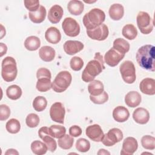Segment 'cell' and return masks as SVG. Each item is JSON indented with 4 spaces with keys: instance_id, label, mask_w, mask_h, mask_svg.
<instances>
[{
    "instance_id": "11",
    "label": "cell",
    "mask_w": 155,
    "mask_h": 155,
    "mask_svg": "<svg viewBox=\"0 0 155 155\" xmlns=\"http://www.w3.org/2000/svg\"><path fill=\"white\" fill-rule=\"evenodd\" d=\"M39 137L43 140V142L47 145L48 150L54 152L57 148V143L56 140L51 136L49 128L47 127H42L38 131Z\"/></svg>"
},
{
    "instance_id": "33",
    "label": "cell",
    "mask_w": 155,
    "mask_h": 155,
    "mask_svg": "<svg viewBox=\"0 0 155 155\" xmlns=\"http://www.w3.org/2000/svg\"><path fill=\"white\" fill-rule=\"evenodd\" d=\"M22 91L18 85H12L6 90L7 96L12 100H17L21 97Z\"/></svg>"
},
{
    "instance_id": "13",
    "label": "cell",
    "mask_w": 155,
    "mask_h": 155,
    "mask_svg": "<svg viewBox=\"0 0 155 155\" xmlns=\"http://www.w3.org/2000/svg\"><path fill=\"white\" fill-rule=\"evenodd\" d=\"M125 56V54L121 53L113 47L106 52L104 56L105 62L110 67L116 66Z\"/></svg>"
},
{
    "instance_id": "28",
    "label": "cell",
    "mask_w": 155,
    "mask_h": 155,
    "mask_svg": "<svg viewBox=\"0 0 155 155\" xmlns=\"http://www.w3.org/2000/svg\"><path fill=\"white\" fill-rule=\"evenodd\" d=\"M41 45V41L39 38L35 36H30L27 37L24 41V46L27 50L35 51L37 50Z\"/></svg>"
},
{
    "instance_id": "37",
    "label": "cell",
    "mask_w": 155,
    "mask_h": 155,
    "mask_svg": "<svg viewBox=\"0 0 155 155\" xmlns=\"http://www.w3.org/2000/svg\"><path fill=\"white\" fill-rule=\"evenodd\" d=\"M50 133L53 137L59 139L64 136L66 133V128L64 126L52 125L49 127Z\"/></svg>"
},
{
    "instance_id": "26",
    "label": "cell",
    "mask_w": 155,
    "mask_h": 155,
    "mask_svg": "<svg viewBox=\"0 0 155 155\" xmlns=\"http://www.w3.org/2000/svg\"><path fill=\"white\" fill-rule=\"evenodd\" d=\"M68 12L73 15H80L84 11V5L82 1L79 0L70 1L67 5Z\"/></svg>"
},
{
    "instance_id": "30",
    "label": "cell",
    "mask_w": 155,
    "mask_h": 155,
    "mask_svg": "<svg viewBox=\"0 0 155 155\" xmlns=\"http://www.w3.org/2000/svg\"><path fill=\"white\" fill-rule=\"evenodd\" d=\"M51 79L47 77H40L38 78L36 89L40 92H45L51 88Z\"/></svg>"
},
{
    "instance_id": "19",
    "label": "cell",
    "mask_w": 155,
    "mask_h": 155,
    "mask_svg": "<svg viewBox=\"0 0 155 155\" xmlns=\"http://www.w3.org/2000/svg\"><path fill=\"white\" fill-rule=\"evenodd\" d=\"M133 118L136 123L143 125L149 121L150 114L147 109L143 107H139L133 111Z\"/></svg>"
},
{
    "instance_id": "32",
    "label": "cell",
    "mask_w": 155,
    "mask_h": 155,
    "mask_svg": "<svg viewBox=\"0 0 155 155\" xmlns=\"http://www.w3.org/2000/svg\"><path fill=\"white\" fill-rule=\"evenodd\" d=\"M31 150L35 154L43 155L47 153L48 148L44 142L36 140L31 143Z\"/></svg>"
},
{
    "instance_id": "14",
    "label": "cell",
    "mask_w": 155,
    "mask_h": 155,
    "mask_svg": "<svg viewBox=\"0 0 155 155\" xmlns=\"http://www.w3.org/2000/svg\"><path fill=\"white\" fill-rule=\"evenodd\" d=\"M85 134L91 140L94 142H102L104 133L98 124L89 125L85 130Z\"/></svg>"
},
{
    "instance_id": "46",
    "label": "cell",
    "mask_w": 155,
    "mask_h": 155,
    "mask_svg": "<svg viewBox=\"0 0 155 155\" xmlns=\"http://www.w3.org/2000/svg\"><path fill=\"white\" fill-rule=\"evenodd\" d=\"M82 129L78 125H73L69 128L70 135L72 137H78L82 134Z\"/></svg>"
},
{
    "instance_id": "20",
    "label": "cell",
    "mask_w": 155,
    "mask_h": 155,
    "mask_svg": "<svg viewBox=\"0 0 155 155\" xmlns=\"http://www.w3.org/2000/svg\"><path fill=\"white\" fill-rule=\"evenodd\" d=\"M45 38L49 43L56 44L59 42L61 39V34L56 27H50L45 33Z\"/></svg>"
},
{
    "instance_id": "4",
    "label": "cell",
    "mask_w": 155,
    "mask_h": 155,
    "mask_svg": "<svg viewBox=\"0 0 155 155\" xmlns=\"http://www.w3.org/2000/svg\"><path fill=\"white\" fill-rule=\"evenodd\" d=\"M18 74L16 62L12 56L5 57L1 64V76L8 82L13 81Z\"/></svg>"
},
{
    "instance_id": "16",
    "label": "cell",
    "mask_w": 155,
    "mask_h": 155,
    "mask_svg": "<svg viewBox=\"0 0 155 155\" xmlns=\"http://www.w3.org/2000/svg\"><path fill=\"white\" fill-rule=\"evenodd\" d=\"M84 45L79 41H67L64 44V50L68 55H73L83 50Z\"/></svg>"
},
{
    "instance_id": "45",
    "label": "cell",
    "mask_w": 155,
    "mask_h": 155,
    "mask_svg": "<svg viewBox=\"0 0 155 155\" xmlns=\"http://www.w3.org/2000/svg\"><path fill=\"white\" fill-rule=\"evenodd\" d=\"M37 79L40 77H47L51 78V74L50 71L46 68H40L37 70L36 72Z\"/></svg>"
},
{
    "instance_id": "25",
    "label": "cell",
    "mask_w": 155,
    "mask_h": 155,
    "mask_svg": "<svg viewBox=\"0 0 155 155\" xmlns=\"http://www.w3.org/2000/svg\"><path fill=\"white\" fill-rule=\"evenodd\" d=\"M55 54L56 52L54 49L50 46H43L39 50L40 58L45 62L52 61L54 59Z\"/></svg>"
},
{
    "instance_id": "38",
    "label": "cell",
    "mask_w": 155,
    "mask_h": 155,
    "mask_svg": "<svg viewBox=\"0 0 155 155\" xmlns=\"http://www.w3.org/2000/svg\"><path fill=\"white\" fill-rule=\"evenodd\" d=\"M141 144L145 149L153 150L155 148V138L150 135H145L141 139Z\"/></svg>"
},
{
    "instance_id": "2",
    "label": "cell",
    "mask_w": 155,
    "mask_h": 155,
    "mask_svg": "<svg viewBox=\"0 0 155 155\" xmlns=\"http://www.w3.org/2000/svg\"><path fill=\"white\" fill-rule=\"evenodd\" d=\"M104 61L102 55L96 52L94 59L90 61L82 73V79L85 82H90L94 80L96 76L99 75L105 69Z\"/></svg>"
},
{
    "instance_id": "10",
    "label": "cell",
    "mask_w": 155,
    "mask_h": 155,
    "mask_svg": "<svg viewBox=\"0 0 155 155\" xmlns=\"http://www.w3.org/2000/svg\"><path fill=\"white\" fill-rule=\"evenodd\" d=\"M65 110L61 102L54 103L50 109V116L53 121L59 124H64Z\"/></svg>"
},
{
    "instance_id": "3",
    "label": "cell",
    "mask_w": 155,
    "mask_h": 155,
    "mask_svg": "<svg viewBox=\"0 0 155 155\" xmlns=\"http://www.w3.org/2000/svg\"><path fill=\"white\" fill-rule=\"evenodd\" d=\"M105 19L104 12L94 8L85 13L83 17V24L87 30H92L103 24Z\"/></svg>"
},
{
    "instance_id": "6",
    "label": "cell",
    "mask_w": 155,
    "mask_h": 155,
    "mask_svg": "<svg viewBox=\"0 0 155 155\" xmlns=\"http://www.w3.org/2000/svg\"><path fill=\"white\" fill-rule=\"evenodd\" d=\"M136 22L137 27L142 34L148 35L153 31L154 21L148 13L139 12L136 17Z\"/></svg>"
},
{
    "instance_id": "8",
    "label": "cell",
    "mask_w": 155,
    "mask_h": 155,
    "mask_svg": "<svg viewBox=\"0 0 155 155\" xmlns=\"http://www.w3.org/2000/svg\"><path fill=\"white\" fill-rule=\"evenodd\" d=\"M62 28L65 34L70 37H76L80 33V25L73 18H65L62 23Z\"/></svg>"
},
{
    "instance_id": "31",
    "label": "cell",
    "mask_w": 155,
    "mask_h": 155,
    "mask_svg": "<svg viewBox=\"0 0 155 155\" xmlns=\"http://www.w3.org/2000/svg\"><path fill=\"white\" fill-rule=\"evenodd\" d=\"M122 35L128 40L134 39L137 35V30L136 27L131 24H126L122 30Z\"/></svg>"
},
{
    "instance_id": "29",
    "label": "cell",
    "mask_w": 155,
    "mask_h": 155,
    "mask_svg": "<svg viewBox=\"0 0 155 155\" xmlns=\"http://www.w3.org/2000/svg\"><path fill=\"white\" fill-rule=\"evenodd\" d=\"M130 47V44L124 39L117 38L113 42V48L121 53L125 54L129 51Z\"/></svg>"
},
{
    "instance_id": "39",
    "label": "cell",
    "mask_w": 155,
    "mask_h": 155,
    "mask_svg": "<svg viewBox=\"0 0 155 155\" xmlns=\"http://www.w3.org/2000/svg\"><path fill=\"white\" fill-rule=\"evenodd\" d=\"M76 148L79 152L85 153L87 152L90 148V142L84 138H79L76 140Z\"/></svg>"
},
{
    "instance_id": "47",
    "label": "cell",
    "mask_w": 155,
    "mask_h": 155,
    "mask_svg": "<svg viewBox=\"0 0 155 155\" xmlns=\"http://www.w3.org/2000/svg\"><path fill=\"white\" fill-rule=\"evenodd\" d=\"M7 51V45L2 43H0V57H2L4 54H6Z\"/></svg>"
},
{
    "instance_id": "7",
    "label": "cell",
    "mask_w": 155,
    "mask_h": 155,
    "mask_svg": "<svg viewBox=\"0 0 155 155\" xmlns=\"http://www.w3.org/2000/svg\"><path fill=\"white\" fill-rule=\"evenodd\" d=\"M119 71L125 82L128 84L134 82L136 79V68L132 61H125L123 62L119 67Z\"/></svg>"
},
{
    "instance_id": "44",
    "label": "cell",
    "mask_w": 155,
    "mask_h": 155,
    "mask_svg": "<svg viewBox=\"0 0 155 155\" xmlns=\"http://www.w3.org/2000/svg\"><path fill=\"white\" fill-rule=\"evenodd\" d=\"M10 115V109L7 105H0V120H7Z\"/></svg>"
},
{
    "instance_id": "36",
    "label": "cell",
    "mask_w": 155,
    "mask_h": 155,
    "mask_svg": "<svg viewBox=\"0 0 155 155\" xmlns=\"http://www.w3.org/2000/svg\"><path fill=\"white\" fill-rule=\"evenodd\" d=\"M47 105V99L41 96L36 97L33 101V107L36 111L38 112H41L44 110L46 108Z\"/></svg>"
},
{
    "instance_id": "12",
    "label": "cell",
    "mask_w": 155,
    "mask_h": 155,
    "mask_svg": "<svg viewBox=\"0 0 155 155\" xmlns=\"http://www.w3.org/2000/svg\"><path fill=\"white\" fill-rule=\"evenodd\" d=\"M86 32L90 38L100 41L105 40L109 34L108 28L104 24H101L94 29L87 30Z\"/></svg>"
},
{
    "instance_id": "17",
    "label": "cell",
    "mask_w": 155,
    "mask_h": 155,
    "mask_svg": "<svg viewBox=\"0 0 155 155\" xmlns=\"http://www.w3.org/2000/svg\"><path fill=\"white\" fill-rule=\"evenodd\" d=\"M139 89L143 94L154 95L155 94V80L150 78L143 79L139 84Z\"/></svg>"
},
{
    "instance_id": "27",
    "label": "cell",
    "mask_w": 155,
    "mask_h": 155,
    "mask_svg": "<svg viewBox=\"0 0 155 155\" xmlns=\"http://www.w3.org/2000/svg\"><path fill=\"white\" fill-rule=\"evenodd\" d=\"M88 91L90 95H99L104 91V84L99 80H93L88 84Z\"/></svg>"
},
{
    "instance_id": "41",
    "label": "cell",
    "mask_w": 155,
    "mask_h": 155,
    "mask_svg": "<svg viewBox=\"0 0 155 155\" xmlns=\"http://www.w3.org/2000/svg\"><path fill=\"white\" fill-rule=\"evenodd\" d=\"M90 99L94 104H103L108 100V94L106 91H104L101 94L97 96L90 95Z\"/></svg>"
},
{
    "instance_id": "24",
    "label": "cell",
    "mask_w": 155,
    "mask_h": 155,
    "mask_svg": "<svg viewBox=\"0 0 155 155\" xmlns=\"http://www.w3.org/2000/svg\"><path fill=\"white\" fill-rule=\"evenodd\" d=\"M108 13L111 19L114 21H119L124 16V8L120 4H113L110 6Z\"/></svg>"
},
{
    "instance_id": "15",
    "label": "cell",
    "mask_w": 155,
    "mask_h": 155,
    "mask_svg": "<svg viewBox=\"0 0 155 155\" xmlns=\"http://www.w3.org/2000/svg\"><path fill=\"white\" fill-rule=\"evenodd\" d=\"M137 148L138 143L137 140L133 137H127L123 141L120 154L132 155L136 152Z\"/></svg>"
},
{
    "instance_id": "40",
    "label": "cell",
    "mask_w": 155,
    "mask_h": 155,
    "mask_svg": "<svg viewBox=\"0 0 155 155\" xmlns=\"http://www.w3.org/2000/svg\"><path fill=\"white\" fill-rule=\"evenodd\" d=\"M39 116L35 113H30L25 119L26 124L30 128L36 127L39 125Z\"/></svg>"
},
{
    "instance_id": "1",
    "label": "cell",
    "mask_w": 155,
    "mask_h": 155,
    "mask_svg": "<svg viewBox=\"0 0 155 155\" xmlns=\"http://www.w3.org/2000/svg\"><path fill=\"white\" fill-rule=\"evenodd\" d=\"M136 58L142 68L153 72L155 71V47L153 45L147 44L140 47L137 51Z\"/></svg>"
},
{
    "instance_id": "52",
    "label": "cell",
    "mask_w": 155,
    "mask_h": 155,
    "mask_svg": "<svg viewBox=\"0 0 155 155\" xmlns=\"http://www.w3.org/2000/svg\"><path fill=\"white\" fill-rule=\"evenodd\" d=\"M142 154H151V155H153V154H151V153H147V152H145V153H143Z\"/></svg>"
},
{
    "instance_id": "5",
    "label": "cell",
    "mask_w": 155,
    "mask_h": 155,
    "mask_svg": "<svg viewBox=\"0 0 155 155\" xmlns=\"http://www.w3.org/2000/svg\"><path fill=\"white\" fill-rule=\"evenodd\" d=\"M71 81L72 76L69 71H60L51 83V88L56 93H62L70 85Z\"/></svg>"
},
{
    "instance_id": "22",
    "label": "cell",
    "mask_w": 155,
    "mask_h": 155,
    "mask_svg": "<svg viewBox=\"0 0 155 155\" xmlns=\"http://www.w3.org/2000/svg\"><path fill=\"white\" fill-rule=\"evenodd\" d=\"M141 100L142 97L140 94L136 91H131L125 96V102L126 105L131 108H134L139 105Z\"/></svg>"
},
{
    "instance_id": "35",
    "label": "cell",
    "mask_w": 155,
    "mask_h": 155,
    "mask_svg": "<svg viewBox=\"0 0 155 155\" xmlns=\"http://www.w3.org/2000/svg\"><path fill=\"white\" fill-rule=\"evenodd\" d=\"M5 128L8 133L11 134H16L20 131L21 124L18 119L12 118L7 122Z\"/></svg>"
},
{
    "instance_id": "23",
    "label": "cell",
    "mask_w": 155,
    "mask_h": 155,
    "mask_svg": "<svg viewBox=\"0 0 155 155\" xmlns=\"http://www.w3.org/2000/svg\"><path fill=\"white\" fill-rule=\"evenodd\" d=\"M47 11L43 5H40L39 8L36 12L28 13V17L31 22L35 24H39L42 22L46 17Z\"/></svg>"
},
{
    "instance_id": "50",
    "label": "cell",
    "mask_w": 155,
    "mask_h": 155,
    "mask_svg": "<svg viewBox=\"0 0 155 155\" xmlns=\"http://www.w3.org/2000/svg\"><path fill=\"white\" fill-rule=\"evenodd\" d=\"M1 37L0 39H1L5 35V29L4 27V26L1 24Z\"/></svg>"
},
{
    "instance_id": "34",
    "label": "cell",
    "mask_w": 155,
    "mask_h": 155,
    "mask_svg": "<svg viewBox=\"0 0 155 155\" xmlns=\"http://www.w3.org/2000/svg\"><path fill=\"white\" fill-rule=\"evenodd\" d=\"M74 139L71 136L65 134L62 137L58 139V146L64 150L70 149L73 145Z\"/></svg>"
},
{
    "instance_id": "9",
    "label": "cell",
    "mask_w": 155,
    "mask_h": 155,
    "mask_svg": "<svg viewBox=\"0 0 155 155\" xmlns=\"http://www.w3.org/2000/svg\"><path fill=\"white\" fill-rule=\"evenodd\" d=\"M123 137V133L120 129L113 128L104 134L102 142L107 147H111L122 140Z\"/></svg>"
},
{
    "instance_id": "51",
    "label": "cell",
    "mask_w": 155,
    "mask_h": 155,
    "mask_svg": "<svg viewBox=\"0 0 155 155\" xmlns=\"http://www.w3.org/2000/svg\"><path fill=\"white\" fill-rule=\"evenodd\" d=\"M96 1H90V2H87V1H84V2H86V3H93V2H95Z\"/></svg>"
},
{
    "instance_id": "21",
    "label": "cell",
    "mask_w": 155,
    "mask_h": 155,
    "mask_svg": "<svg viewBox=\"0 0 155 155\" xmlns=\"http://www.w3.org/2000/svg\"><path fill=\"white\" fill-rule=\"evenodd\" d=\"M113 117L117 122H124L130 117L128 110L124 106H117L113 111Z\"/></svg>"
},
{
    "instance_id": "18",
    "label": "cell",
    "mask_w": 155,
    "mask_h": 155,
    "mask_svg": "<svg viewBox=\"0 0 155 155\" xmlns=\"http://www.w3.org/2000/svg\"><path fill=\"white\" fill-rule=\"evenodd\" d=\"M64 13L63 8L59 5L55 4L49 10L48 13V19L52 24L58 23L62 18Z\"/></svg>"
},
{
    "instance_id": "49",
    "label": "cell",
    "mask_w": 155,
    "mask_h": 155,
    "mask_svg": "<svg viewBox=\"0 0 155 155\" xmlns=\"http://www.w3.org/2000/svg\"><path fill=\"white\" fill-rule=\"evenodd\" d=\"M97 154H110V153L105 149H100L97 152Z\"/></svg>"
},
{
    "instance_id": "48",
    "label": "cell",
    "mask_w": 155,
    "mask_h": 155,
    "mask_svg": "<svg viewBox=\"0 0 155 155\" xmlns=\"http://www.w3.org/2000/svg\"><path fill=\"white\" fill-rule=\"evenodd\" d=\"M5 154L6 155H10V154H19V153L18 152V151H16L15 149L13 148H10V149H8L7 150V151L5 153Z\"/></svg>"
},
{
    "instance_id": "43",
    "label": "cell",
    "mask_w": 155,
    "mask_h": 155,
    "mask_svg": "<svg viewBox=\"0 0 155 155\" xmlns=\"http://www.w3.org/2000/svg\"><path fill=\"white\" fill-rule=\"evenodd\" d=\"M25 8L31 12H36L39 8V1L38 0H25L24 1Z\"/></svg>"
},
{
    "instance_id": "42",
    "label": "cell",
    "mask_w": 155,
    "mask_h": 155,
    "mask_svg": "<svg viewBox=\"0 0 155 155\" xmlns=\"http://www.w3.org/2000/svg\"><path fill=\"white\" fill-rule=\"evenodd\" d=\"M70 68L74 71H79L84 66V61L79 56L73 57L70 61Z\"/></svg>"
}]
</instances>
